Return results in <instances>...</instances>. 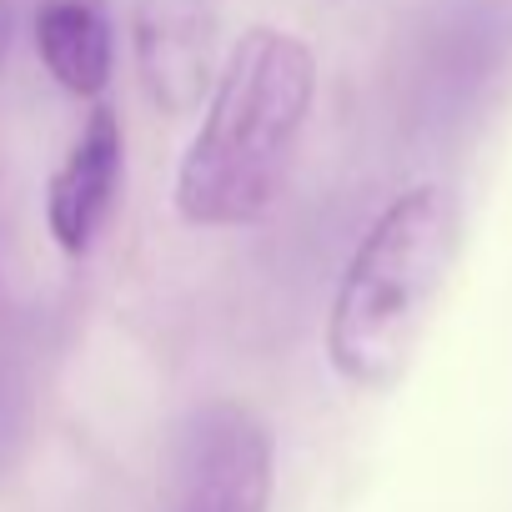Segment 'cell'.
I'll use <instances>...</instances> for the list:
<instances>
[{"label":"cell","instance_id":"1","mask_svg":"<svg viewBox=\"0 0 512 512\" xmlns=\"http://www.w3.org/2000/svg\"><path fill=\"white\" fill-rule=\"evenodd\" d=\"M317 56L302 36L251 26L206 96L201 131L176 176V211L191 226H256L282 201L307 116Z\"/></svg>","mask_w":512,"mask_h":512},{"label":"cell","instance_id":"2","mask_svg":"<svg viewBox=\"0 0 512 512\" xmlns=\"http://www.w3.org/2000/svg\"><path fill=\"white\" fill-rule=\"evenodd\" d=\"M457 256V206L412 186L352 246L327 317V357L352 387H392L412 362Z\"/></svg>","mask_w":512,"mask_h":512},{"label":"cell","instance_id":"3","mask_svg":"<svg viewBox=\"0 0 512 512\" xmlns=\"http://www.w3.org/2000/svg\"><path fill=\"white\" fill-rule=\"evenodd\" d=\"M272 432L246 402L216 397L191 407L161 457L151 512H267Z\"/></svg>","mask_w":512,"mask_h":512},{"label":"cell","instance_id":"4","mask_svg":"<svg viewBox=\"0 0 512 512\" xmlns=\"http://www.w3.org/2000/svg\"><path fill=\"white\" fill-rule=\"evenodd\" d=\"M136 76L161 116H191L216 86V0H136Z\"/></svg>","mask_w":512,"mask_h":512},{"label":"cell","instance_id":"5","mask_svg":"<svg viewBox=\"0 0 512 512\" xmlns=\"http://www.w3.org/2000/svg\"><path fill=\"white\" fill-rule=\"evenodd\" d=\"M121 171H126V131L121 116L111 106H96L81 126V136L71 141L66 161L51 176L46 191V221L51 236L66 256H86L101 236V226L111 221L116 191H121Z\"/></svg>","mask_w":512,"mask_h":512},{"label":"cell","instance_id":"6","mask_svg":"<svg viewBox=\"0 0 512 512\" xmlns=\"http://www.w3.org/2000/svg\"><path fill=\"white\" fill-rule=\"evenodd\" d=\"M36 51L61 91L96 101L116 71V41L101 0H41L36 11Z\"/></svg>","mask_w":512,"mask_h":512},{"label":"cell","instance_id":"7","mask_svg":"<svg viewBox=\"0 0 512 512\" xmlns=\"http://www.w3.org/2000/svg\"><path fill=\"white\" fill-rule=\"evenodd\" d=\"M11 46V0H0V56Z\"/></svg>","mask_w":512,"mask_h":512}]
</instances>
